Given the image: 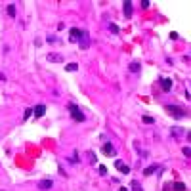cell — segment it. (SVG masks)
I'll return each mask as SVG.
<instances>
[{
	"mask_svg": "<svg viewBox=\"0 0 191 191\" xmlns=\"http://www.w3.org/2000/svg\"><path fill=\"white\" fill-rule=\"evenodd\" d=\"M69 111H71V117H73V121H76V122H82L86 117H84V113L78 109V105L76 103H69Z\"/></svg>",
	"mask_w": 191,
	"mask_h": 191,
	"instance_id": "cell-1",
	"label": "cell"
},
{
	"mask_svg": "<svg viewBox=\"0 0 191 191\" xmlns=\"http://www.w3.org/2000/svg\"><path fill=\"white\" fill-rule=\"evenodd\" d=\"M164 109L172 115V117H174V119H184V115H185V111H184L182 107H178V105H172V103H166Z\"/></svg>",
	"mask_w": 191,
	"mask_h": 191,
	"instance_id": "cell-2",
	"label": "cell"
},
{
	"mask_svg": "<svg viewBox=\"0 0 191 191\" xmlns=\"http://www.w3.org/2000/svg\"><path fill=\"white\" fill-rule=\"evenodd\" d=\"M78 42H80V48H88V44H90V38H88V34H86V32H80V38H78Z\"/></svg>",
	"mask_w": 191,
	"mask_h": 191,
	"instance_id": "cell-3",
	"label": "cell"
},
{
	"mask_svg": "<svg viewBox=\"0 0 191 191\" xmlns=\"http://www.w3.org/2000/svg\"><path fill=\"white\" fill-rule=\"evenodd\" d=\"M103 153H105V155H109V157H113V155H115V147H113V143L105 141V143H103Z\"/></svg>",
	"mask_w": 191,
	"mask_h": 191,
	"instance_id": "cell-4",
	"label": "cell"
},
{
	"mask_svg": "<svg viewBox=\"0 0 191 191\" xmlns=\"http://www.w3.org/2000/svg\"><path fill=\"white\" fill-rule=\"evenodd\" d=\"M115 168H117V170H121L122 174H128V172H130V168H128L122 160H117V162H115Z\"/></svg>",
	"mask_w": 191,
	"mask_h": 191,
	"instance_id": "cell-5",
	"label": "cell"
},
{
	"mask_svg": "<svg viewBox=\"0 0 191 191\" xmlns=\"http://www.w3.org/2000/svg\"><path fill=\"white\" fill-rule=\"evenodd\" d=\"M80 32H82L80 29H73V31L69 32V38L73 40V42H78V38H80Z\"/></svg>",
	"mask_w": 191,
	"mask_h": 191,
	"instance_id": "cell-6",
	"label": "cell"
},
{
	"mask_svg": "<svg viewBox=\"0 0 191 191\" xmlns=\"http://www.w3.org/2000/svg\"><path fill=\"white\" fill-rule=\"evenodd\" d=\"M160 86H162L164 92H170V90H172V80H170V78H162V80H160Z\"/></svg>",
	"mask_w": 191,
	"mask_h": 191,
	"instance_id": "cell-7",
	"label": "cell"
},
{
	"mask_svg": "<svg viewBox=\"0 0 191 191\" xmlns=\"http://www.w3.org/2000/svg\"><path fill=\"white\" fill-rule=\"evenodd\" d=\"M124 15H126V17L132 15V2H130V0H124Z\"/></svg>",
	"mask_w": 191,
	"mask_h": 191,
	"instance_id": "cell-8",
	"label": "cell"
},
{
	"mask_svg": "<svg viewBox=\"0 0 191 191\" xmlns=\"http://www.w3.org/2000/svg\"><path fill=\"white\" fill-rule=\"evenodd\" d=\"M44 113H46V107H44V105H36V107H34V117H36V119H40Z\"/></svg>",
	"mask_w": 191,
	"mask_h": 191,
	"instance_id": "cell-9",
	"label": "cell"
},
{
	"mask_svg": "<svg viewBox=\"0 0 191 191\" xmlns=\"http://www.w3.org/2000/svg\"><path fill=\"white\" fill-rule=\"evenodd\" d=\"M52 185H54V182H52V180H42V182L38 184V187H40V189H50Z\"/></svg>",
	"mask_w": 191,
	"mask_h": 191,
	"instance_id": "cell-10",
	"label": "cell"
},
{
	"mask_svg": "<svg viewBox=\"0 0 191 191\" xmlns=\"http://www.w3.org/2000/svg\"><path fill=\"white\" fill-rule=\"evenodd\" d=\"M48 59H50V61H57V63H61V61H63V57L59 56V54H50Z\"/></svg>",
	"mask_w": 191,
	"mask_h": 191,
	"instance_id": "cell-11",
	"label": "cell"
},
{
	"mask_svg": "<svg viewBox=\"0 0 191 191\" xmlns=\"http://www.w3.org/2000/svg\"><path fill=\"white\" fill-rule=\"evenodd\" d=\"M130 71H132V73H136V75H138V73H140V63H138V61H136V63H130Z\"/></svg>",
	"mask_w": 191,
	"mask_h": 191,
	"instance_id": "cell-12",
	"label": "cell"
},
{
	"mask_svg": "<svg viewBox=\"0 0 191 191\" xmlns=\"http://www.w3.org/2000/svg\"><path fill=\"white\" fill-rule=\"evenodd\" d=\"M141 121L145 122V124H153V122H155V119H153V117H149V115H143V117H141Z\"/></svg>",
	"mask_w": 191,
	"mask_h": 191,
	"instance_id": "cell-13",
	"label": "cell"
},
{
	"mask_svg": "<svg viewBox=\"0 0 191 191\" xmlns=\"http://www.w3.org/2000/svg\"><path fill=\"white\" fill-rule=\"evenodd\" d=\"M59 42V38H56L54 34H48V44H57Z\"/></svg>",
	"mask_w": 191,
	"mask_h": 191,
	"instance_id": "cell-14",
	"label": "cell"
},
{
	"mask_svg": "<svg viewBox=\"0 0 191 191\" xmlns=\"http://www.w3.org/2000/svg\"><path fill=\"white\" fill-rule=\"evenodd\" d=\"M155 170H157V166H149V168H145V170H143V176H149V174H153Z\"/></svg>",
	"mask_w": 191,
	"mask_h": 191,
	"instance_id": "cell-15",
	"label": "cell"
},
{
	"mask_svg": "<svg viewBox=\"0 0 191 191\" xmlns=\"http://www.w3.org/2000/svg\"><path fill=\"white\" fill-rule=\"evenodd\" d=\"M172 187H174V189H176V191H184V189H185V185L182 184V182H178V184H174V185H172Z\"/></svg>",
	"mask_w": 191,
	"mask_h": 191,
	"instance_id": "cell-16",
	"label": "cell"
},
{
	"mask_svg": "<svg viewBox=\"0 0 191 191\" xmlns=\"http://www.w3.org/2000/svg\"><path fill=\"white\" fill-rule=\"evenodd\" d=\"M172 134H174V138H182V134H184V130H178V128H172Z\"/></svg>",
	"mask_w": 191,
	"mask_h": 191,
	"instance_id": "cell-17",
	"label": "cell"
},
{
	"mask_svg": "<svg viewBox=\"0 0 191 191\" xmlns=\"http://www.w3.org/2000/svg\"><path fill=\"white\" fill-rule=\"evenodd\" d=\"M65 69H67V71H76V69H78V65H76V63H67V65H65Z\"/></svg>",
	"mask_w": 191,
	"mask_h": 191,
	"instance_id": "cell-18",
	"label": "cell"
},
{
	"mask_svg": "<svg viewBox=\"0 0 191 191\" xmlns=\"http://www.w3.org/2000/svg\"><path fill=\"white\" fill-rule=\"evenodd\" d=\"M132 191H143V189H141V185L138 184L136 180H134V182H132Z\"/></svg>",
	"mask_w": 191,
	"mask_h": 191,
	"instance_id": "cell-19",
	"label": "cell"
},
{
	"mask_svg": "<svg viewBox=\"0 0 191 191\" xmlns=\"http://www.w3.org/2000/svg\"><path fill=\"white\" fill-rule=\"evenodd\" d=\"M8 15H15V6H13V4H10V6H8Z\"/></svg>",
	"mask_w": 191,
	"mask_h": 191,
	"instance_id": "cell-20",
	"label": "cell"
},
{
	"mask_svg": "<svg viewBox=\"0 0 191 191\" xmlns=\"http://www.w3.org/2000/svg\"><path fill=\"white\" fill-rule=\"evenodd\" d=\"M109 29H111V32H115V34L119 32V27L115 25V23H111V25H109Z\"/></svg>",
	"mask_w": 191,
	"mask_h": 191,
	"instance_id": "cell-21",
	"label": "cell"
},
{
	"mask_svg": "<svg viewBox=\"0 0 191 191\" xmlns=\"http://www.w3.org/2000/svg\"><path fill=\"white\" fill-rule=\"evenodd\" d=\"M69 162H75V164L78 162V155H76V153L73 155V157H69Z\"/></svg>",
	"mask_w": 191,
	"mask_h": 191,
	"instance_id": "cell-22",
	"label": "cell"
},
{
	"mask_svg": "<svg viewBox=\"0 0 191 191\" xmlns=\"http://www.w3.org/2000/svg\"><path fill=\"white\" fill-rule=\"evenodd\" d=\"M182 151H184V155H185V157H189V155H191V149H189V147H184Z\"/></svg>",
	"mask_w": 191,
	"mask_h": 191,
	"instance_id": "cell-23",
	"label": "cell"
},
{
	"mask_svg": "<svg viewBox=\"0 0 191 191\" xmlns=\"http://www.w3.org/2000/svg\"><path fill=\"white\" fill-rule=\"evenodd\" d=\"M99 174H107V168H105V166H103V164L99 166Z\"/></svg>",
	"mask_w": 191,
	"mask_h": 191,
	"instance_id": "cell-24",
	"label": "cell"
},
{
	"mask_svg": "<svg viewBox=\"0 0 191 191\" xmlns=\"http://www.w3.org/2000/svg\"><path fill=\"white\" fill-rule=\"evenodd\" d=\"M31 115H32V111H31V109H27V111H25V119H29Z\"/></svg>",
	"mask_w": 191,
	"mask_h": 191,
	"instance_id": "cell-25",
	"label": "cell"
},
{
	"mask_svg": "<svg viewBox=\"0 0 191 191\" xmlns=\"http://www.w3.org/2000/svg\"><path fill=\"white\" fill-rule=\"evenodd\" d=\"M121 191H126V189H121Z\"/></svg>",
	"mask_w": 191,
	"mask_h": 191,
	"instance_id": "cell-26",
	"label": "cell"
}]
</instances>
